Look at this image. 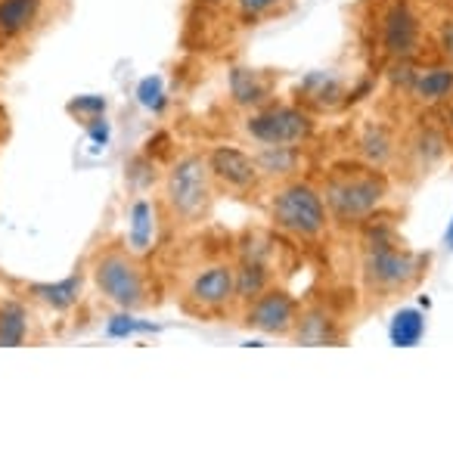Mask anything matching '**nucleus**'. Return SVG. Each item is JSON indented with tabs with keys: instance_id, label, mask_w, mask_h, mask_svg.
I'll return each instance as SVG.
<instances>
[{
	"instance_id": "f257e3e1",
	"label": "nucleus",
	"mask_w": 453,
	"mask_h": 456,
	"mask_svg": "<svg viewBox=\"0 0 453 456\" xmlns=\"http://www.w3.org/2000/svg\"><path fill=\"white\" fill-rule=\"evenodd\" d=\"M357 240V276L369 305H385L413 292L429 273V255L410 248L388 217L376 215L360 224Z\"/></svg>"
},
{
	"instance_id": "f03ea898",
	"label": "nucleus",
	"mask_w": 453,
	"mask_h": 456,
	"mask_svg": "<svg viewBox=\"0 0 453 456\" xmlns=\"http://www.w3.org/2000/svg\"><path fill=\"white\" fill-rule=\"evenodd\" d=\"M87 282L100 295V301H106L118 314H146L162 301L156 271L146 265L143 255L118 240L97 246L87 261Z\"/></svg>"
},
{
	"instance_id": "7ed1b4c3",
	"label": "nucleus",
	"mask_w": 453,
	"mask_h": 456,
	"mask_svg": "<svg viewBox=\"0 0 453 456\" xmlns=\"http://www.w3.org/2000/svg\"><path fill=\"white\" fill-rule=\"evenodd\" d=\"M218 183L208 168L206 152H181L165 168L158 186V211L162 221L174 230H196L212 217L218 202Z\"/></svg>"
},
{
	"instance_id": "20e7f679",
	"label": "nucleus",
	"mask_w": 453,
	"mask_h": 456,
	"mask_svg": "<svg viewBox=\"0 0 453 456\" xmlns=\"http://www.w3.org/2000/svg\"><path fill=\"white\" fill-rule=\"evenodd\" d=\"M320 196L327 202L333 227L351 230L382 211L392 192V181L382 168L367 162H339L320 177Z\"/></svg>"
},
{
	"instance_id": "39448f33",
	"label": "nucleus",
	"mask_w": 453,
	"mask_h": 456,
	"mask_svg": "<svg viewBox=\"0 0 453 456\" xmlns=\"http://www.w3.org/2000/svg\"><path fill=\"white\" fill-rule=\"evenodd\" d=\"M267 221L283 240L304 242V246H317L333 230L320 186L308 181V177L271 186V192H267Z\"/></svg>"
},
{
	"instance_id": "423d86ee",
	"label": "nucleus",
	"mask_w": 453,
	"mask_h": 456,
	"mask_svg": "<svg viewBox=\"0 0 453 456\" xmlns=\"http://www.w3.org/2000/svg\"><path fill=\"white\" fill-rule=\"evenodd\" d=\"M177 301L181 311L196 320H227L239 314L233 255H214L190 267Z\"/></svg>"
},
{
	"instance_id": "0eeeda50",
	"label": "nucleus",
	"mask_w": 453,
	"mask_h": 456,
	"mask_svg": "<svg viewBox=\"0 0 453 456\" xmlns=\"http://www.w3.org/2000/svg\"><path fill=\"white\" fill-rule=\"evenodd\" d=\"M242 134L255 146H308L317 121L302 102H264L246 115Z\"/></svg>"
},
{
	"instance_id": "6e6552de",
	"label": "nucleus",
	"mask_w": 453,
	"mask_h": 456,
	"mask_svg": "<svg viewBox=\"0 0 453 456\" xmlns=\"http://www.w3.org/2000/svg\"><path fill=\"white\" fill-rule=\"evenodd\" d=\"M298 311H302V301H298L289 289L273 282L271 289H264L258 298L242 307L239 320L246 330H255V332H261V336L289 338L298 323Z\"/></svg>"
},
{
	"instance_id": "1a4fd4ad",
	"label": "nucleus",
	"mask_w": 453,
	"mask_h": 456,
	"mask_svg": "<svg viewBox=\"0 0 453 456\" xmlns=\"http://www.w3.org/2000/svg\"><path fill=\"white\" fill-rule=\"evenodd\" d=\"M206 159L221 192H230V196H252V192H258L261 186H264L261 168H258V162H255V152L242 150V146L214 143L206 150Z\"/></svg>"
},
{
	"instance_id": "9d476101",
	"label": "nucleus",
	"mask_w": 453,
	"mask_h": 456,
	"mask_svg": "<svg viewBox=\"0 0 453 456\" xmlns=\"http://www.w3.org/2000/svg\"><path fill=\"white\" fill-rule=\"evenodd\" d=\"M379 47L392 62L413 60L423 47V19L410 0H392L379 16Z\"/></svg>"
},
{
	"instance_id": "9b49d317",
	"label": "nucleus",
	"mask_w": 453,
	"mask_h": 456,
	"mask_svg": "<svg viewBox=\"0 0 453 456\" xmlns=\"http://www.w3.org/2000/svg\"><path fill=\"white\" fill-rule=\"evenodd\" d=\"M85 282H87V271H75L66 280H56V282H25L22 295L35 307H41V311L62 317V314H72L81 305Z\"/></svg>"
},
{
	"instance_id": "f8f14e48",
	"label": "nucleus",
	"mask_w": 453,
	"mask_h": 456,
	"mask_svg": "<svg viewBox=\"0 0 453 456\" xmlns=\"http://www.w3.org/2000/svg\"><path fill=\"white\" fill-rule=\"evenodd\" d=\"M289 338L295 345L320 348V345H342L344 330H342L339 317H336L323 301H311V305H302V311H298V323H295V330H292Z\"/></svg>"
},
{
	"instance_id": "ddd939ff",
	"label": "nucleus",
	"mask_w": 453,
	"mask_h": 456,
	"mask_svg": "<svg viewBox=\"0 0 453 456\" xmlns=\"http://www.w3.org/2000/svg\"><path fill=\"white\" fill-rule=\"evenodd\" d=\"M404 94L423 109L448 106L453 100V66L450 62H435V66L413 69Z\"/></svg>"
},
{
	"instance_id": "4468645a",
	"label": "nucleus",
	"mask_w": 453,
	"mask_h": 456,
	"mask_svg": "<svg viewBox=\"0 0 453 456\" xmlns=\"http://www.w3.org/2000/svg\"><path fill=\"white\" fill-rule=\"evenodd\" d=\"M35 336V305L22 292L0 295V348H19Z\"/></svg>"
},
{
	"instance_id": "2eb2a0df",
	"label": "nucleus",
	"mask_w": 453,
	"mask_h": 456,
	"mask_svg": "<svg viewBox=\"0 0 453 456\" xmlns=\"http://www.w3.org/2000/svg\"><path fill=\"white\" fill-rule=\"evenodd\" d=\"M47 4L50 0H0V41L28 37L47 16Z\"/></svg>"
},
{
	"instance_id": "dca6fc26",
	"label": "nucleus",
	"mask_w": 453,
	"mask_h": 456,
	"mask_svg": "<svg viewBox=\"0 0 453 456\" xmlns=\"http://www.w3.org/2000/svg\"><path fill=\"white\" fill-rule=\"evenodd\" d=\"M302 150L304 146H258V150H255V162H258L264 183L277 186V183L302 177V168H304Z\"/></svg>"
},
{
	"instance_id": "f3484780",
	"label": "nucleus",
	"mask_w": 453,
	"mask_h": 456,
	"mask_svg": "<svg viewBox=\"0 0 453 456\" xmlns=\"http://www.w3.org/2000/svg\"><path fill=\"white\" fill-rule=\"evenodd\" d=\"M448 146H450L448 127L423 125L413 134L410 143H407V156L413 159V168H417L419 175H429V168H435V165L448 156Z\"/></svg>"
},
{
	"instance_id": "a211bd4d",
	"label": "nucleus",
	"mask_w": 453,
	"mask_h": 456,
	"mask_svg": "<svg viewBox=\"0 0 453 456\" xmlns=\"http://www.w3.org/2000/svg\"><path fill=\"white\" fill-rule=\"evenodd\" d=\"M357 156H360V162L373 165V168L388 171L394 159H398V140H394V134L388 127L369 125L357 140Z\"/></svg>"
},
{
	"instance_id": "6ab92c4d",
	"label": "nucleus",
	"mask_w": 453,
	"mask_h": 456,
	"mask_svg": "<svg viewBox=\"0 0 453 456\" xmlns=\"http://www.w3.org/2000/svg\"><path fill=\"white\" fill-rule=\"evenodd\" d=\"M230 96H233L236 106L252 112V109L271 102V81L261 72H255V69L236 66V69H230Z\"/></svg>"
},
{
	"instance_id": "aec40b11",
	"label": "nucleus",
	"mask_w": 453,
	"mask_h": 456,
	"mask_svg": "<svg viewBox=\"0 0 453 456\" xmlns=\"http://www.w3.org/2000/svg\"><path fill=\"white\" fill-rule=\"evenodd\" d=\"M298 102L304 109H336L342 102V81L329 72H311L308 78L298 85Z\"/></svg>"
},
{
	"instance_id": "412c9836",
	"label": "nucleus",
	"mask_w": 453,
	"mask_h": 456,
	"mask_svg": "<svg viewBox=\"0 0 453 456\" xmlns=\"http://www.w3.org/2000/svg\"><path fill=\"white\" fill-rule=\"evenodd\" d=\"M236 267V301H239V311L248 305V301L258 298L264 289H271L277 282V273L264 265H255V261H242L233 258Z\"/></svg>"
},
{
	"instance_id": "4be33fe9",
	"label": "nucleus",
	"mask_w": 453,
	"mask_h": 456,
	"mask_svg": "<svg viewBox=\"0 0 453 456\" xmlns=\"http://www.w3.org/2000/svg\"><path fill=\"white\" fill-rule=\"evenodd\" d=\"M423 336H425V317L419 311H413V307L400 311L392 320V326H388V338L398 348H413V345L423 342Z\"/></svg>"
},
{
	"instance_id": "5701e85b",
	"label": "nucleus",
	"mask_w": 453,
	"mask_h": 456,
	"mask_svg": "<svg viewBox=\"0 0 453 456\" xmlns=\"http://www.w3.org/2000/svg\"><path fill=\"white\" fill-rule=\"evenodd\" d=\"M286 4H289V0H233V10L242 22L252 25V22H261V19L273 16V12H279Z\"/></svg>"
},
{
	"instance_id": "b1692460",
	"label": "nucleus",
	"mask_w": 453,
	"mask_h": 456,
	"mask_svg": "<svg viewBox=\"0 0 453 456\" xmlns=\"http://www.w3.org/2000/svg\"><path fill=\"white\" fill-rule=\"evenodd\" d=\"M137 96L140 102H143L146 109H152V112H158V109L165 106V91H162V78L158 75H152V78H143L137 87Z\"/></svg>"
},
{
	"instance_id": "393cba45",
	"label": "nucleus",
	"mask_w": 453,
	"mask_h": 456,
	"mask_svg": "<svg viewBox=\"0 0 453 456\" xmlns=\"http://www.w3.org/2000/svg\"><path fill=\"white\" fill-rule=\"evenodd\" d=\"M435 44H438V53H441V60L453 66V12H444V16L438 19Z\"/></svg>"
},
{
	"instance_id": "a878e982",
	"label": "nucleus",
	"mask_w": 453,
	"mask_h": 456,
	"mask_svg": "<svg viewBox=\"0 0 453 456\" xmlns=\"http://www.w3.org/2000/svg\"><path fill=\"white\" fill-rule=\"evenodd\" d=\"M69 112H81V115H91L93 118H100V115L106 112V100L97 94H87V96H78V100L69 102Z\"/></svg>"
},
{
	"instance_id": "bb28decb",
	"label": "nucleus",
	"mask_w": 453,
	"mask_h": 456,
	"mask_svg": "<svg viewBox=\"0 0 453 456\" xmlns=\"http://www.w3.org/2000/svg\"><path fill=\"white\" fill-rule=\"evenodd\" d=\"M448 106H450V109H448V134L453 137V100L448 102Z\"/></svg>"
},
{
	"instance_id": "cd10ccee",
	"label": "nucleus",
	"mask_w": 453,
	"mask_h": 456,
	"mask_svg": "<svg viewBox=\"0 0 453 456\" xmlns=\"http://www.w3.org/2000/svg\"><path fill=\"white\" fill-rule=\"evenodd\" d=\"M202 4H208V6H221V4H227V0H202Z\"/></svg>"
},
{
	"instance_id": "c85d7f7f",
	"label": "nucleus",
	"mask_w": 453,
	"mask_h": 456,
	"mask_svg": "<svg viewBox=\"0 0 453 456\" xmlns=\"http://www.w3.org/2000/svg\"><path fill=\"white\" fill-rule=\"evenodd\" d=\"M448 246H450V248H453V227H450V230H448Z\"/></svg>"
}]
</instances>
